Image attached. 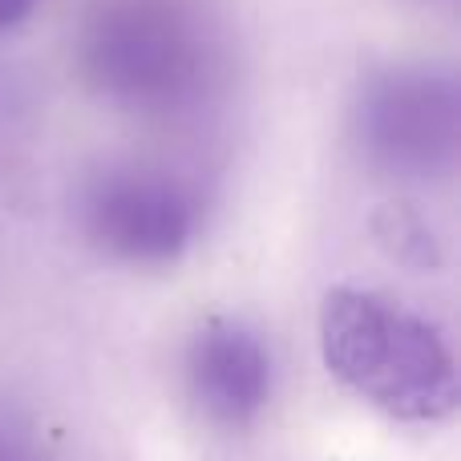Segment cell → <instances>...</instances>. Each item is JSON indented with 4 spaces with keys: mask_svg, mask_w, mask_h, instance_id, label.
Listing matches in <instances>:
<instances>
[{
    "mask_svg": "<svg viewBox=\"0 0 461 461\" xmlns=\"http://www.w3.org/2000/svg\"><path fill=\"white\" fill-rule=\"evenodd\" d=\"M276 365L255 328L230 316H211L186 344V389L207 421L243 429L267 409Z\"/></svg>",
    "mask_w": 461,
    "mask_h": 461,
    "instance_id": "cell-5",
    "label": "cell"
},
{
    "mask_svg": "<svg viewBox=\"0 0 461 461\" xmlns=\"http://www.w3.org/2000/svg\"><path fill=\"white\" fill-rule=\"evenodd\" d=\"M373 230L393 259L413 263V267H429V263H438V255H441L433 227L425 223L413 207H405V203H389V207L376 211Z\"/></svg>",
    "mask_w": 461,
    "mask_h": 461,
    "instance_id": "cell-6",
    "label": "cell"
},
{
    "mask_svg": "<svg viewBox=\"0 0 461 461\" xmlns=\"http://www.w3.org/2000/svg\"><path fill=\"white\" fill-rule=\"evenodd\" d=\"M73 57L89 94L142 118L194 110L215 73L211 32L186 0H97Z\"/></svg>",
    "mask_w": 461,
    "mask_h": 461,
    "instance_id": "cell-2",
    "label": "cell"
},
{
    "mask_svg": "<svg viewBox=\"0 0 461 461\" xmlns=\"http://www.w3.org/2000/svg\"><path fill=\"white\" fill-rule=\"evenodd\" d=\"M37 5H41V0H0V32L16 29L21 21H29Z\"/></svg>",
    "mask_w": 461,
    "mask_h": 461,
    "instance_id": "cell-8",
    "label": "cell"
},
{
    "mask_svg": "<svg viewBox=\"0 0 461 461\" xmlns=\"http://www.w3.org/2000/svg\"><path fill=\"white\" fill-rule=\"evenodd\" d=\"M86 239L126 267H167L191 251L203 227V203L186 178L146 162L94 170L77 199Z\"/></svg>",
    "mask_w": 461,
    "mask_h": 461,
    "instance_id": "cell-4",
    "label": "cell"
},
{
    "mask_svg": "<svg viewBox=\"0 0 461 461\" xmlns=\"http://www.w3.org/2000/svg\"><path fill=\"white\" fill-rule=\"evenodd\" d=\"M0 461H45V457H41L16 429L0 425Z\"/></svg>",
    "mask_w": 461,
    "mask_h": 461,
    "instance_id": "cell-7",
    "label": "cell"
},
{
    "mask_svg": "<svg viewBox=\"0 0 461 461\" xmlns=\"http://www.w3.org/2000/svg\"><path fill=\"white\" fill-rule=\"evenodd\" d=\"M324 368L397 421L433 425L457 409V365L438 324L368 287H332L320 303Z\"/></svg>",
    "mask_w": 461,
    "mask_h": 461,
    "instance_id": "cell-1",
    "label": "cell"
},
{
    "mask_svg": "<svg viewBox=\"0 0 461 461\" xmlns=\"http://www.w3.org/2000/svg\"><path fill=\"white\" fill-rule=\"evenodd\" d=\"M352 142L393 178H438L461 146V94L454 73L429 65L373 69L352 102Z\"/></svg>",
    "mask_w": 461,
    "mask_h": 461,
    "instance_id": "cell-3",
    "label": "cell"
}]
</instances>
